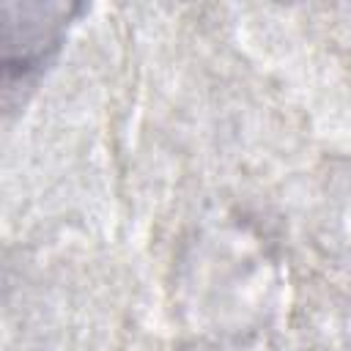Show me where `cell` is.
<instances>
[{
	"label": "cell",
	"mask_w": 351,
	"mask_h": 351,
	"mask_svg": "<svg viewBox=\"0 0 351 351\" xmlns=\"http://www.w3.org/2000/svg\"><path fill=\"white\" fill-rule=\"evenodd\" d=\"M80 11L74 3L5 0L0 5V58L5 77H25L44 66Z\"/></svg>",
	"instance_id": "6da1fadb"
}]
</instances>
